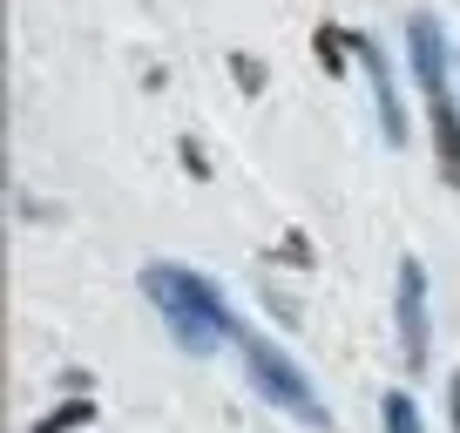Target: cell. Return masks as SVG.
<instances>
[{
    "label": "cell",
    "mask_w": 460,
    "mask_h": 433,
    "mask_svg": "<svg viewBox=\"0 0 460 433\" xmlns=\"http://www.w3.org/2000/svg\"><path fill=\"white\" fill-rule=\"evenodd\" d=\"M406 61H413V82H420V95H447V61H454V48H447V28H440V14L433 7H413L406 14Z\"/></svg>",
    "instance_id": "obj_4"
},
{
    "label": "cell",
    "mask_w": 460,
    "mask_h": 433,
    "mask_svg": "<svg viewBox=\"0 0 460 433\" xmlns=\"http://www.w3.org/2000/svg\"><path fill=\"white\" fill-rule=\"evenodd\" d=\"M312 48H318V68H325L332 82H339V75H345V48H352V41H345V34H339V21H318Z\"/></svg>",
    "instance_id": "obj_9"
},
{
    "label": "cell",
    "mask_w": 460,
    "mask_h": 433,
    "mask_svg": "<svg viewBox=\"0 0 460 433\" xmlns=\"http://www.w3.org/2000/svg\"><path fill=\"white\" fill-rule=\"evenodd\" d=\"M379 420H386V433H427V420H420V400L406 386H393L386 400H379Z\"/></svg>",
    "instance_id": "obj_8"
},
{
    "label": "cell",
    "mask_w": 460,
    "mask_h": 433,
    "mask_svg": "<svg viewBox=\"0 0 460 433\" xmlns=\"http://www.w3.org/2000/svg\"><path fill=\"white\" fill-rule=\"evenodd\" d=\"M345 41H352V55H359V61H366V75H373V102H379V136H386V143L400 149V143H406V109H400V88H393V55H386V48L373 41V34H359V28L345 34Z\"/></svg>",
    "instance_id": "obj_5"
},
{
    "label": "cell",
    "mask_w": 460,
    "mask_h": 433,
    "mask_svg": "<svg viewBox=\"0 0 460 433\" xmlns=\"http://www.w3.org/2000/svg\"><path fill=\"white\" fill-rule=\"evenodd\" d=\"M393 325H400V366L420 379L433 352V325H427V264L413 251L400 258V278H393Z\"/></svg>",
    "instance_id": "obj_3"
},
{
    "label": "cell",
    "mask_w": 460,
    "mask_h": 433,
    "mask_svg": "<svg viewBox=\"0 0 460 433\" xmlns=\"http://www.w3.org/2000/svg\"><path fill=\"white\" fill-rule=\"evenodd\" d=\"M264 305H271V312H278V318H285V325H298V305H291V298H285V291H278V285H271V278H264Z\"/></svg>",
    "instance_id": "obj_13"
},
{
    "label": "cell",
    "mask_w": 460,
    "mask_h": 433,
    "mask_svg": "<svg viewBox=\"0 0 460 433\" xmlns=\"http://www.w3.org/2000/svg\"><path fill=\"white\" fill-rule=\"evenodd\" d=\"M237 359H244V379H251V393H258L264 406L291 413L305 433H332V406L318 400L312 373H305V366L291 359L278 339H264L258 325H244V339H237Z\"/></svg>",
    "instance_id": "obj_2"
},
{
    "label": "cell",
    "mask_w": 460,
    "mask_h": 433,
    "mask_svg": "<svg viewBox=\"0 0 460 433\" xmlns=\"http://www.w3.org/2000/svg\"><path fill=\"white\" fill-rule=\"evenodd\" d=\"M230 75H237V88H244V95H264V82H271L258 55H230Z\"/></svg>",
    "instance_id": "obj_10"
},
{
    "label": "cell",
    "mask_w": 460,
    "mask_h": 433,
    "mask_svg": "<svg viewBox=\"0 0 460 433\" xmlns=\"http://www.w3.org/2000/svg\"><path fill=\"white\" fill-rule=\"evenodd\" d=\"M278 258H285V264H298V271H312V237H305V231H285Z\"/></svg>",
    "instance_id": "obj_11"
},
{
    "label": "cell",
    "mask_w": 460,
    "mask_h": 433,
    "mask_svg": "<svg viewBox=\"0 0 460 433\" xmlns=\"http://www.w3.org/2000/svg\"><path fill=\"white\" fill-rule=\"evenodd\" d=\"M454 68H460V48H454Z\"/></svg>",
    "instance_id": "obj_15"
},
{
    "label": "cell",
    "mask_w": 460,
    "mask_h": 433,
    "mask_svg": "<svg viewBox=\"0 0 460 433\" xmlns=\"http://www.w3.org/2000/svg\"><path fill=\"white\" fill-rule=\"evenodd\" d=\"M88 420H95V400H88V393H68L55 413L34 420V433H75V427H88Z\"/></svg>",
    "instance_id": "obj_7"
},
{
    "label": "cell",
    "mask_w": 460,
    "mask_h": 433,
    "mask_svg": "<svg viewBox=\"0 0 460 433\" xmlns=\"http://www.w3.org/2000/svg\"><path fill=\"white\" fill-rule=\"evenodd\" d=\"M183 170L197 176V183H210V163H203V143H197V136H183Z\"/></svg>",
    "instance_id": "obj_12"
},
{
    "label": "cell",
    "mask_w": 460,
    "mask_h": 433,
    "mask_svg": "<svg viewBox=\"0 0 460 433\" xmlns=\"http://www.w3.org/2000/svg\"><path fill=\"white\" fill-rule=\"evenodd\" d=\"M427 129H433V163H440V183L460 190V102L433 95L427 102Z\"/></svg>",
    "instance_id": "obj_6"
},
{
    "label": "cell",
    "mask_w": 460,
    "mask_h": 433,
    "mask_svg": "<svg viewBox=\"0 0 460 433\" xmlns=\"http://www.w3.org/2000/svg\"><path fill=\"white\" fill-rule=\"evenodd\" d=\"M447 420H454V433H460V373L447 379Z\"/></svg>",
    "instance_id": "obj_14"
},
{
    "label": "cell",
    "mask_w": 460,
    "mask_h": 433,
    "mask_svg": "<svg viewBox=\"0 0 460 433\" xmlns=\"http://www.w3.org/2000/svg\"><path fill=\"white\" fill-rule=\"evenodd\" d=\"M143 298L163 312L176 352H190V359H210L217 346H237V339H244V318L230 312V298L217 291V278L197 271V264L149 258L143 264Z\"/></svg>",
    "instance_id": "obj_1"
}]
</instances>
